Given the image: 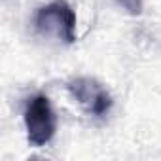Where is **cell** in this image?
Returning a JSON list of instances; mask_svg holds the SVG:
<instances>
[{
  "label": "cell",
  "mask_w": 161,
  "mask_h": 161,
  "mask_svg": "<svg viewBox=\"0 0 161 161\" xmlns=\"http://www.w3.org/2000/svg\"><path fill=\"white\" fill-rule=\"evenodd\" d=\"M36 31L42 36H51L64 44L76 42V14L66 0H53V2L42 6L34 19Z\"/></svg>",
  "instance_id": "6da1fadb"
},
{
  "label": "cell",
  "mask_w": 161,
  "mask_h": 161,
  "mask_svg": "<svg viewBox=\"0 0 161 161\" xmlns=\"http://www.w3.org/2000/svg\"><path fill=\"white\" fill-rule=\"evenodd\" d=\"M23 119L27 129V140L31 146L40 148L53 138L57 123L51 103L46 95H34L32 99H29Z\"/></svg>",
  "instance_id": "7a4b0ae2"
},
{
  "label": "cell",
  "mask_w": 161,
  "mask_h": 161,
  "mask_svg": "<svg viewBox=\"0 0 161 161\" xmlns=\"http://www.w3.org/2000/svg\"><path fill=\"white\" fill-rule=\"evenodd\" d=\"M68 91L78 101V104L91 116H97V118L104 116L112 106V97L108 89L101 82H97L95 78L80 76V78L70 80Z\"/></svg>",
  "instance_id": "3957f363"
},
{
  "label": "cell",
  "mask_w": 161,
  "mask_h": 161,
  "mask_svg": "<svg viewBox=\"0 0 161 161\" xmlns=\"http://www.w3.org/2000/svg\"><path fill=\"white\" fill-rule=\"evenodd\" d=\"M118 2L131 14H140V0H118Z\"/></svg>",
  "instance_id": "277c9868"
}]
</instances>
